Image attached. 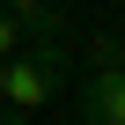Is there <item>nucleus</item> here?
<instances>
[{"label":"nucleus","instance_id":"obj_5","mask_svg":"<svg viewBox=\"0 0 125 125\" xmlns=\"http://www.w3.org/2000/svg\"><path fill=\"white\" fill-rule=\"evenodd\" d=\"M0 96H8V59H0Z\"/></svg>","mask_w":125,"mask_h":125},{"label":"nucleus","instance_id":"obj_2","mask_svg":"<svg viewBox=\"0 0 125 125\" xmlns=\"http://www.w3.org/2000/svg\"><path fill=\"white\" fill-rule=\"evenodd\" d=\"M81 125H125V59L88 66V81H81Z\"/></svg>","mask_w":125,"mask_h":125},{"label":"nucleus","instance_id":"obj_3","mask_svg":"<svg viewBox=\"0 0 125 125\" xmlns=\"http://www.w3.org/2000/svg\"><path fill=\"white\" fill-rule=\"evenodd\" d=\"M0 8H8L30 37H59V30H66V22H59V0H0Z\"/></svg>","mask_w":125,"mask_h":125},{"label":"nucleus","instance_id":"obj_1","mask_svg":"<svg viewBox=\"0 0 125 125\" xmlns=\"http://www.w3.org/2000/svg\"><path fill=\"white\" fill-rule=\"evenodd\" d=\"M66 81H74V59H66V44L59 37H30L15 59H8V103L15 118H30V110H52L59 96H66Z\"/></svg>","mask_w":125,"mask_h":125},{"label":"nucleus","instance_id":"obj_4","mask_svg":"<svg viewBox=\"0 0 125 125\" xmlns=\"http://www.w3.org/2000/svg\"><path fill=\"white\" fill-rule=\"evenodd\" d=\"M22 44H30V30H22V22H15V15H8V8H0V59H15V52H22Z\"/></svg>","mask_w":125,"mask_h":125},{"label":"nucleus","instance_id":"obj_7","mask_svg":"<svg viewBox=\"0 0 125 125\" xmlns=\"http://www.w3.org/2000/svg\"><path fill=\"white\" fill-rule=\"evenodd\" d=\"M118 8H125V0H118Z\"/></svg>","mask_w":125,"mask_h":125},{"label":"nucleus","instance_id":"obj_6","mask_svg":"<svg viewBox=\"0 0 125 125\" xmlns=\"http://www.w3.org/2000/svg\"><path fill=\"white\" fill-rule=\"evenodd\" d=\"M0 125H22V118H0Z\"/></svg>","mask_w":125,"mask_h":125}]
</instances>
